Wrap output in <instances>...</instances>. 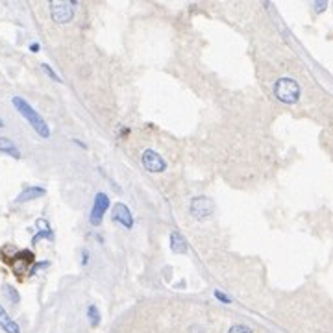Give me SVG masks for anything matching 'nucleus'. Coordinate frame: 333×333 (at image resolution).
<instances>
[{"label":"nucleus","mask_w":333,"mask_h":333,"mask_svg":"<svg viewBox=\"0 0 333 333\" xmlns=\"http://www.w3.org/2000/svg\"><path fill=\"white\" fill-rule=\"evenodd\" d=\"M36 224L41 228V231H39V233H36V237H34V243H37L39 239H48V241H54V233H52L50 226H48V222H46L45 219H39Z\"/></svg>","instance_id":"ddd939ff"},{"label":"nucleus","mask_w":333,"mask_h":333,"mask_svg":"<svg viewBox=\"0 0 333 333\" xmlns=\"http://www.w3.org/2000/svg\"><path fill=\"white\" fill-rule=\"evenodd\" d=\"M141 163L148 172H163L167 169V161L152 148H146L141 156Z\"/></svg>","instance_id":"423d86ee"},{"label":"nucleus","mask_w":333,"mask_h":333,"mask_svg":"<svg viewBox=\"0 0 333 333\" xmlns=\"http://www.w3.org/2000/svg\"><path fill=\"white\" fill-rule=\"evenodd\" d=\"M2 291H4V294L8 298H10L13 304H19V300H21V296H19V292H17L15 287H11V285H4L2 287Z\"/></svg>","instance_id":"4468645a"},{"label":"nucleus","mask_w":333,"mask_h":333,"mask_svg":"<svg viewBox=\"0 0 333 333\" xmlns=\"http://www.w3.org/2000/svg\"><path fill=\"white\" fill-rule=\"evenodd\" d=\"M78 2L76 0H69V2H52L50 4V19L57 24H65L74 19V11H76Z\"/></svg>","instance_id":"20e7f679"},{"label":"nucleus","mask_w":333,"mask_h":333,"mask_svg":"<svg viewBox=\"0 0 333 333\" xmlns=\"http://www.w3.org/2000/svg\"><path fill=\"white\" fill-rule=\"evenodd\" d=\"M30 50H32V52H39V50H41V45H39V43H32V45H30Z\"/></svg>","instance_id":"aec40b11"},{"label":"nucleus","mask_w":333,"mask_h":333,"mask_svg":"<svg viewBox=\"0 0 333 333\" xmlns=\"http://www.w3.org/2000/svg\"><path fill=\"white\" fill-rule=\"evenodd\" d=\"M228 333H254V331L248 326H245V324H235V326H231Z\"/></svg>","instance_id":"f3484780"},{"label":"nucleus","mask_w":333,"mask_h":333,"mask_svg":"<svg viewBox=\"0 0 333 333\" xmlns=\"http://www.w3.org/2000/svg\"><path fill=\"white\" fill-rule=\"evenodd\" d=\"M108 209H109V196L106 195V193H97V196H95V202H93L91 215H89V221H91V224L93 226L100 224Z\"/></svg>","instance_id":"39448f33"},{"label":"nucleus","mask_w":333,"mask_h":333,"mask_svg":"<svg viewBox=\"0 0 333 333\" xmlns=\"http://www.w3.org/2000/svg\"><path fill=\"white\" fill-rule=\"evenodd\" d=\"M11 104H13L17 111L21 113L22 117L28 120V124H30L32 128L36 130V133L39 135V137H43V139L50 137V128H48L46 120L36 111V109L32 108L30 104L26 102L24 98H22V97H13V98H11Z\"/></svg>","instance_id":"f257e3e1"},{"label":"nucleus","mask_w":333,"mask_h":333,"mask_svg":"<svg viewBox=\"0 0 333 333\" xmlns=\"http://www.w3.org/2000/svg\"><path fill=\"white\" fill-rule=\"evenodd\" d=\"M328 8V0H320V2H315V11L317 13H322Z\"/></svg>","instance_id":"6ab92c4d"},{"label":"nucleus","mask_w":333,"mask_h":333,"mask_svg":"<svg viewBox=\"0 0 333 333\" xmlns=\"http://www.w3.org/2000/svg\"><path fill=\"white\" fill-rule=\"evenodd\" d=\"M2 126H4V123H2V120H0V128H2Z\"/></svg>","instance_id":"4be33fe9"},{"label":"nucleus","mask_w":333,"mask_h":333,"mask_svg":"<svg viewBox=\"0 0 333 333\" xmlns=\"http://www.w3.org/2000/svg\"><path fill=\"white\" fill-rule=\"evenodd\" d=\"M45 195H46L45 187H26L21 195L15 198V202H17V204H24V202L37 200V198H41V196H45Z\"/></svg>","instance_id":"9d476101"},{"label":"nucleus","mask_w":333,"mask_h":333,"mask_svg":"<svg viewBox=\"0 0 333 333\" xmlns=\"http://www.w3.org/2000/svg\"><path fill=\"white\" fill-rule=\"evenodd\" d=\"M87 317H89V322H91V326H98V324H100V313H98L97 306H89Z\"/></svg>","instance_id":"2eb2a0df"},{"label":"nucleus","mask_w":333,"mask_h":333,"mask_svg":"<svg viewBox=\"0 0 333 333\" xmlns=\"http://www.w3.org/2000/svg\"><path fill=\"white\" fill-rule=\"evenodd\" d=\"M169 245H170V250L174 252V254H178V256H181V254L187 252V241H185V237L181 235L178 230L170 231Z\"/></svg>","instance_id":"1a4fd4ad"},{"label":"nucleus","mask_w":333,"mask_h":333,"mask_svg":"<svg viewBox=\"0 0 333 333\" xmlns=\"http://www.w3.org/2000/svg\"><path fill=\"white\" fill-rule=\"evenodd\" d=\"M87 259H89V254L85 250H83V265H85V263H87Z\"/></svg>","instance_id":"412c9836"},{"label":"nucleus","mask_w":333,"mask_h":333,"mask_svg":"<svg viewBox=\"0 0 333 333\" xmlns=\"http://www.w3.org/2000/svg\"><path fill=\"white\" fill-rule=\"evenodd\" d=\"M272 89H274V97H276L282 104H289V106H291V104H296L298 100H300V95H302L300 83L287 76L278 78Z\"/></svg>","instance_id":"f03ea898"},{"label":"nucleus","mask_w":333,"mask_h":333,"mask_svg":"<svg viewBox=\"0 0 333 333\" xmlns=\"http://www.w3.org/2000/svg\"><path fill=\"white\" fill-rule=\"evenodd\" d=\"M0 328L4 329L6 333H21V329H19V324L13 320V318L6 313V309L0 306Z\"/></svg>","instance_id":"9b49d317"},{"label":"nucleus","mask_w":333,"mask_h":333,"mask_svg":"<svg viewBox=\"0 0 333 333\" xmlns=\"http://www.w3.org/2000/svg\"><path fill=\"white\" fill-rule=\"evenodd\" d=\"M111 221L117 222V224H120L123 228H126V230H132V228H133V215H132V211H130L128 205L123 204V202H117V204L113 205Z\"/></svg>","instance_id":"0eeeda50"},{"label":"nucleus","mask_w":333,"mask_h":333,"mask_svg":"<svg viewBox=\"0 0 333 333\" xmlns=\"http://www.w3.org/2000/svg\"><path fill=\"white\" fill-rule=\"evenodd\" d=\"M32 263H34V254H32L30 250L17 252L15 256L11 257V268H13L17 274H24L26 268H30Z\"/></svg>","instance_id":"6e6552de"},{"label":"nucleus","mask_w":333,"mask_h":333,"mask_svg":"<svg viewBox=\"0 0 333 333\" xmlns=\"http://www.w3.org/2000/svg\"><path fill=\"white\" fill-rule=\"evenodd\" d=\"M189 213L195 221H205L215 213V202L209 196H195L189 204Z\"/></svg>","instance_id":"7ed1b4c3"},{"label":"nucleus","mask_w":333,"mask_h":333,"mask_svg":"<svg viewBox=\"0 0 333 333\" xmlns=\"http://www.w3.org/2000/svg\"><path fill=\"white\" fill-rule=\"evenodd\" d=\"M0 152L11 156V158H15V159H21V152L17 148V144L8 137H0Z\"/></svg>","instance_id":"f8f14e48"},{"label":"nucleus","mask_w":333,"mask_h":333,"mask_svg":"<svg viewBox=\"0 0 333 333\" xmlns=\"http://www.w3.org/2000/svg\"><path fill=\"white\" fill-rule=\"evenodd\" d=\"M213 296H215L217 300H221L222 304H230L231 302V298L228 296V294H224L222 291H219V289H215V291H213Z\"/></svg>","instance_id":"a211bd4d"},{"label":"nucleus","mask_w":333,"mask_h":333,"mask_svg":"<svg viewBox=\"0 0 333 333\" xmlns=\"http://www.w3.org/2000/svg\"><path fill=\"white\" fill-rule=\"evenodd\" d=\"M41 69L46 72V76H48V78H52V80H56V82H62V78L57 76L56 71H54V69H52V67L48 65V63H41Z\"/></svg>","instance_id":"dca6fc26"}]
</instances>
